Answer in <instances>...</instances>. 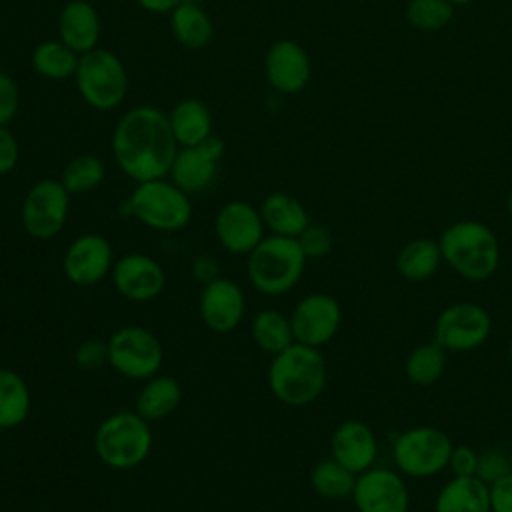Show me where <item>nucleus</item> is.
I'll return each mask as SVG.
<instances>
[{
    "mask_svg": "<svg viewBox=\"0 0 512 512\" xmlns=\"http://www.w3.org/2000/svg\"><path fill=\"white\" fill-rule=\"evenodd\" d=\"M74 362L82 370H96L104 364H108V342L90 338L78 344L74 350Z\"/></svg>",
    "mask_w": 512,
    "mask_h": 512,
    "instance_id": "nucleus-37",
    "label": "nucleus"
},
{
    "mask_svg": "<svg viewBox=\"0 0 512 512\" xmlns=\"http://www.w3.org/2000/svg\"><path fill=\"white\" fill-rule=\"evenodd\" d=\"M170 28L178 44L188 50L206 48L214 36V24L208 12L190 0L180 2L170 12Z\"/></svg>",
    "mask_w": 512,
    "mask_h": 512,
    "instance_id": "nucleus-27",
    "label": "nucleus"
},
{
    "mask_svg": "<svg viewBox=\"0 0 512 512\" xmlns=\"http://www.w3.org/2000/svg\"><path fill=\"white\" fill-rule=\"evenodd\" d=\"M446 364H448V352L432 340L416 346L406 356L404 372L412 384L432 386L442 378Z\"/></svg>",
    "mask_w": 512,
    "mask_h": 512,
    "instance_id": "nucleus-32",
    "label": "nucleus"
},
{
    "mask_svg": "<svg viewBox=\"0 0 512 512\" xmlns=\"http://www.w3.org/2000/svg\"><path fill=\"white\" fill-rule=\"evenodd\" d=\"M260 210L244 200L226 202L214 220V232L220 246L230 254H250L264 238Z\"/></svg>",
    "mask_w": 512,
    "mask_h": 512,
    "instance_id": "nucleus-17",
    "label": "nucleus"
},
{
    "mask_svg": "<svg viewBox=\"0 0 512 512\" xmlns=\"http://www.w3.org/2000/svg\"><path fill=\"white\" fill-rule=\"evenodd\" d=\"M222 156L224 142L218 136H210L194 146H182L174 156L168 176L186 194L204 192L216 180Z\"/></svg>",
    "mask_w": 512,
    "mask_h": 512,
    "instance_id": "nucleus-14",
    "label": "nucleus"
},
{
    "mask_svg": "<svg viewBox=\"0 0 512 512\" xmlns=\"http://www.w3.org/2000/svg\"><path fill=\"white\" fill-rule=\"evenodd\" d=\"M510 472H512V454L502 446H490L478 452L476 478H480L484 484L490 486L500 478L508 476Z\"/></svg>",
    "mask_w": 512,
    "mask_h": 512,
    "instance_id": "nucleus-35",
    "label": "nucleus"
},
{
    "mask_svg": "<svg viewBox=\"0 0 512 512\" xmlns=\"http://www.w3.org/2000/svg\"><path fill=\"white\" fill-rule=\"evenodd\" d=\"M20 94L16 82L0 70V126H6L18 112Z\"/></svg>",
    "mask_w": 512,
    "mask_h": 512,
    "instance_id": "nucleus-39",
    "label": "nucleus"
},
{
    "mask_svg": "<svg viewBox=\"0 0 512 512\" xmlns=\"http://www.w3.org/2000/svg\"><path fill=\"white\" fill-rule=\"evenodd\" d=\"M452 6H462V4H470L472 0H448Z\"/></svg>",
    "mask_w": 512,
    "mask_h": 512,
    "instance_id": "nucleus-45",
    "label": "nucleus"
},
{
    "mask_svg": "<svg viewBox=\"0 0 512 512\" xmlns=\"http://www.w3.org/2000/svg\"><path fill=\"white\" fill-rule=\"evenodd\" d=\"M488 488L492 512H512V472Z\"/></svg>",
    "mask_w": 512,
    "mask_h": 512,
    "instance_id": "nucleus-41",
    "label": "nucleus"
},
{
    "mask_svg": "<svg viewBox=\"0 0 512 512\" xmlns=\"http://www.w3.org/2000/svg\"><path fill=\"white\" fill-rule=\"evenodd\" d=\"M350 500L358 512H408L410 490L398 470L374 464L356 474Z\"/></svg>",
    "mask_w": 512,
    "mask_h": 512,
    "instance_id": "nucleus-12",
    "label": "nucleus"
},
{
    "mask_svg": "<svg viewBox=\"0 0 512 512\" xmlns=\"http://www.w3.org/2000/svg\"><path fill=\"white\" fill-rule=\"evenodd\" d=\"M192 274L198 282L202 284H208L212 282L214 278H218V262L212 258V256H198L192 264Z\"/></svg>",
    "mask_w": 512,
    "mask_h": 512,
    "instance_id": "nucleus-42",
    "label": "nucleus"
},
{
    "mask_svg": "<svg viewBox=\"0 0 512 512\" xmlns=\"http://www.w3.org/2000/svg\"><path fill=\"white\" fill-rule=\"evenodd\" d=\"M18 158H20L18 140L6 126H0V176L12 172L18 164Z\"/></svg>",
    "mask_w": 512,
    "mask_h": 512,
    "instance_id": "nucleus-40",
    "label": "nucleus"
},
{
    "mask_svg": "<svg viewBox=\"0 0 512 512\" xmlns=\"http://www.w3.org/2000/svg\"><path fill=\"white\" fill-rule=\"evenodd\" d=\"M260 216L270 234L298 238L310 224L304 204L288 192H272L262 200Z\"/></svg>",
    "mask_w": 512,
    "mask_h": 512,
    "instance_id": "nucleus-23",
    "label": "nucleus"
},
{
    "mask_svg": "<svg viewBox=\"0 0 512 512\" xmlns=\"http://www.w3.org/2000/svg\"><path fill=\"white\" fill-rule=\"evenodd\" d=\"M80 56L62 40L40 42L32 52V68L48 80H66L76 74Z\"/></svg>",
    "mask_w": 512,
    "mask_h": 512,
    "instance_id": "nucleus-30",
    "label": "nucleus"
},
{
    "mask_svg": "<svg viewBox=\"0 0 512 512\" xmlns=\"http://www.w3.org/2000/svg\"><path fill=\"white\" fill-rule=\"evenodd\" d=\"M94 450L102 464L114 470L140 466L152 450V428L136 410L106 416L94 434Z\"/></svg>",
    "mask_w": 512,
    "mask_h": 512,
    "instance_id": "nucleus-5",
    "label": "nucleus"
},
{
    "mask_svg": "<svg viewBox=\"0 0 512 512\" xmlns=\"http://www.w3.org/2000/svg\"><path fill=\"white\" fill-rule=\"evenodd\" d=\"M328 382V366L320 348L306 344H290L272 356L268 366V388L276 400L286 406L300 408L312 404L324 392Z\"/></svg>",
    "mask_w": 512,
    "mask_h": 512,
    "instance_id": "nucleus-2",
    "label": "nucleus"
},
{
    "mask_svg": "<svg viewBox=\"0 0 512 512\" xmlns=\"http://www.w3.org/2000/svg\"><path fill=\"white\" fill-rule=\"evenodd\" d=\"M252 340L254 344L268 352V354H278L286 350L290 344H294V332H292V322L290 316L282 314L276 308H264L252 318Z\"/></svg>",
    "mask_w": 512,
    "mask_h": 512,
    "instance_id": "nucleus-29",
    "label": "nucleus"
},
{
    "mask_svg": "<svg viewBox=\"0 0 512 512\" xmlns=\"http://www.w3.org/2000/svg\"><path fill=\"white\" fill-rule=\"evenodd\" d=\"M70 210V192L56 178L38 180L24 196L22 226L36 240H50L62 232Z\"/></svg>",
    "mask_w": 512,
    "mask_h": 512,
    "instance_id": "nucleus-11",
    "label": "nucleus"
},
{
    "mask_svg": "<svg viewBox=\"0 0 512 512\" xmlns=\"http://www.w3.org/2000/svg\"><path fill=\"white\" fill-rule=\"evenodd\" d=\"M450 436L434 426H412L392 442V460L404 478H432L446 470L452 452Z\"/></svg>",
    "mask_w": 512,
    "mask_h": 512,
    "instance_id": "nucleus-7",
    "label": "nucleus"
},
{
    "mask_svg": "<svg viewBox=\"0 0 512 512\" xmlns=\"http://www.w3.org/2000/svg\"><path fill=\"white\" fill-rule=\"evenodd\" d=\"M74 78L82 100L96 110L120 106L128 92L126 68L122 60L106 48H94L82 54Z\"/></svg>",
    "mask_w": 512,
    "mask_h": 512,
    "instance_id": "nucleus-8",
    "label": "nucleus"
},
{
    "mask_svg": "<svg viewBox=\"0 0 512 512\" xmlns=\"http://www.w3.org/2000/svg\"><path fill=\"white\" fill-rule=\"evenodd\" d=\"M492 332L490 312L478 302L448 304L434 322V342L446 352H472Z\"/></svg>",
    "mask_w": 512,
    "mask_h": 512,
    "instance_id": "nucleus-10",
    "label": "nucleus"
},
{
    "mask_svg": "<svg viewBox=\"0 0 512 512\" xmlns=\"http://www.w3.org/2000/svg\"><path fill=\"white\" fill-rule=\"evenodd\" d=\"M172 134L182 146H194L212 136V114L204 102L198 98L180 100L168 114Z\"/></svg>",
    "mask_w": 512,
    "mask_h": 512,
    "instance_id": "nucleus-25",
    "label": "nucleus"
},
{
    "mask_svg": "<svg viewBox=\"0 0 512 512\" xmlns=\"http://www.w3.org/2000/svg\"><path fill=\"white\" fill-rule=\"evenodd\" d=\"M356 474L336 462L332 456L318 460L310 470L312 490L326 500H346L352 496Z\"/></svg>",
    "mask_w": 512,
    "mask_h": 512,
    "instance_id": "nucleus-31",
    "label": "nucleus"
},
{
    "mask_svg": "<svg viewBox=\"0 0 512 512\" xmlns=\"http://www.w3.org/2000/svg\"><path fill=\"white\" fill-rule=\"evenodd\" d=\"M306 260L296 238L268 234L248 254V280L258 292L280 296L298 284Z\"/></svg>",
    "mask_w": 512,
    "mask_h": 512,
    "instance_id": "nucleus-4",
    "label": "nucleus"
},
{
    "mask_svg": "<svg viewBox=\"0 0 512 512\" xmlns=\"http://www.w3.org/2000/svg\"><path fill=\"white\" fill-rule=\"evenodd\" d=\"M104 176L106 166L98 156L80 154L64 166L60 182L70 192V196H78L96 190L104 182Z\"/></svg>",
    "mask_w": 512,
    "mask_h": 512,
    "instance_id": "nucleus-33",
    "label": "nucleus"
},
{
    "mask_svg": "<svg viewBox=\"0 0 512 512\" xmlns=\"http://www.w3.org/2000/svg\"><path fill=\"white\" fill-rule=\"evenodd\" d=\"M264 72L276 92L298 94L312 76L310 56L296 40H276L264 56Z\"/></svg>",
    "mask_w": 512,
    "mask_h": 512,
    "instance_id": "nucleus-19",
    "label": "nucleus"
},
{
    "mask_svg": "<svg viewBox=\"0 0 512 512\" xmlns=\"http://www.w3.org/2000/svg\"><path fill=\"white\" fill-rule=\"evenodd\" d=\"M100 16L96 8L86 0H70L64 4L58 16L60 40L72 48L78 56L98 48L100 40Z\"/></svg>",
    "mask_w": 512,
    "mask_h": 512,
    "instance_id": "nucleus-21",
    "label": "nucleus"
},
{
    "mask_svg": "<svg viewBox=\"0 0 512 512\" xmlns=\"http://www.w3.org/2000/svg\"><path fill=\"white\" fill-rule=\"evenodd\" d=\"M32 396L26 380L10 368H0V430H12L26 422Z\"/></svg>",
    "mask_w": 512,
    "mask_h": 512,
    "instance_id": "nucleus-28",
    "label": "nucleus"
},
{
    "mask_svg": "<svg viewBox=\"0 0 512 512\" xmlns=\"http://www.w3.org/2000/svg\"><path fill=\"white\" fill-rule=\"evenodd\" d=\"M198 310L202 322L216 334H228L242 322L246 314V296L242 288L228 278H214L204 284Z\"/></svg>",
    "mask_w": 512,
    "mask_h": 512,
    "instance_id": "nucleus-18",
    "label": "nucleus"
},
{
    "mask_svg": "<svg viewBox=\"0 0 512 512\" xmlns=\"http://www.w3.org/2000/svg\"><path fill=\"white\" fill-rule=\"evenodd\" d=\"M178 142L168 114L156 106H136L120 116L112 132V156L118 168L136 184L166 178Z\"/></svg>",
    "mask_w": 512,
    "mask_h": 512,
    "instance_id": "nucleus-1",
    "label": "nucleus"
},
{
    "mask_svg": "<svg viewBox=\"0 0 512 512\" xmlns=\"http://www.w3.org/2000/svg\"><path fill=\"white\" fill-rule=\"evenodd\" d=\"M506 208H508V214H510V218H512V190H510V194H508V200H506Z\"/></svg>",
    "mask_w": 512,
    "mask_h": 512,
    "instance_id": "nucleus-44",
    "label": "nucleus"
},
{
    "mask_svg": "<svg viewBox=\"0 0 512 512\" xmlns=\"http://www.w3.org/2000/svg\"><path fill=\"white\" fill-rule=\"evenodd\" d=\"M476 468H478V452L472 446L454 444L446 470H450L452 476H476Z\"/></svg>",
    "mask_w": 512,
    "mask_h": 512,
    "instance_id": "nucleus-38",
    "label": "nucleus"
},
{
    "mask_svg": "<svg viewBox=\"0 0 512 512\" xmlns=\"http://www.w3.org/2000/svg\"><path fill=\"white\" fill-rule=\"evenodd\" d=\"M508 360H510V364H512V342H510V346H508Z\"/></svg>",
    "mask_w": 512,
    "mask_h": 512,
    "instance_id": "nucleus-46",
    "label": "nucleus"
},
{
    "mask_svg": "<svg viewBox=\"0 0 512 512\" xmlns=\"http://www.w3.org/2000/svg\"><path fill=\"white\" fill-rule=\"evenodd\" d=\"M454 16V6L448 0H410L406 6V20L412 28L422 32H436L444 28Z\"/></svg>",
    "mask_w": 512,
    "mask_h": 512,
    "instance_id": "nucleus-34",
    "label": "nucleus"
},
{
    "mask_svg": "<svg viewBox=\"0 0 512 512\" xmlns=\"http://www.w3.org/2000/svg\"><path fill=\"white\" fill-rule=\"evenodd\" d=\"M182 402V386L174 376H158L144 380V386L140 388L136 396V412L148 420L158 422L168 418L176 412V408Z\"/></svg>",
    "mask_w": 512,
    "mask_h": 512,
    "instance_id": "nucleus-24",
    "label": "nucleus"
},
{
    "mask_svg": "<svg viewBox=\"0 0 512 512\" xmlns=\"http://www.w3.org/2000/svg\"><path fill=\"white\" fill-rule=\"evenodd\" d=\"M110 276L116 292L132 302H150L166 286V272L160 262L142 252H130L114 260Z\"/></svg>",
    "mask_w": 512,
    "mask_h": 512,
    "instance_id": "nucleus-16",
    "label": "nucleus"
},
{
    "mask_svg": "<svg viewBox=\"0 0 512 512\" xmlns=\"http://www.w3.org/2000/svg\"><path fill=\"white\" fill-rule=\"evenodd\" d=\"M114 266L110 242L96 232L82 234L70 242L62 258L64 276L76 286H94L102 282Z\"/></svg>",
    "mask_w": 512,
    "mask_h": 512,
    "instance_id": "nucleus-15",
    "label": "nucleus"
},
{
    "mask_svg": "<svg viewBox=\"0 0 512 512\" xmlns=\"http://www.w3.org/2000/svg\"><path fill=\"white\" fill-rule=\"evenodd\" d=\"M434 512H492L490 488L476 476H452L438 490Z\"/></svg>",
    "mask_w": 512,
    "mask_h": 512,
    "instance_id": "nucleus-22",
    "label": "nucleus"
},
{
    "mask_svg": "<svg viewBox=\"0 0 512 512\" xmlns=\"http://www.w3.org/2000/svg\"><path fill=\"white\" fill-rule=\"evenodd\" d=\"M124 208L138 222L158 232L182 230L192 218L188 194L166 178L138 182Z\"/></svg>",
    "mask_w": 512,
    "mask_h": 512,
    "instance_id": "nucleus-6",
    "label": "nucleus"
},
{
    "mask_svg": "<svg viewBox=\"0 0 512 512\" xmlns=\"http://www.w3.org/2000/svg\"><path fill=\"white\" fill-rule=\"evenodd\" d=\"M442 262L440 244L432 238H414L406 242L396 254V270L408 282L430 280Z\"/></svg>",
    "mask_w": 512,
    "mask_h": 512,
    "instance_id": "nucleus-26",
    "label": "nucleus"
},
{
    "mask_svg": "<svg viewBox=\"0 0 512 512\" xmlns=\"http://www.w3.org/2000/svg\"><path fill=\"white\" fill-rule=\"evenodd\" d=\"M136 2H138V6H142L148 12L168 14V12H172L184 0H136Z\"/></svg>",
    "mask_w": 512,
    "mask_h": 512,
    "instance_id": "nucleus-43",
    "label": "nucleus"
},
{
    "mask_svg": "<svg viewBox=\"0 0 512 512\" xmlns=\"http://www.w3.org/2000/svg\"><path fill=\"white\" fill-rule=\"evenodd\" d=\"M290 322L298 344L322 348L336 336L342 324V308L332 294L312 292L296 302Z\"/></svg>",
    "mask_w": 512,
    "mask_h": 512,
    "instance_id": "nucleus-13",
    "label": "nucleus"
},
{
    "mask_svg": "<svg viewBox=\"0 0 512 512\" xmlns=\"http://www.w3.org/2000/svg\"><path fill=\"white\" fill-rule=\"evenodd\" d=\"M442 260L464 280L484 282L500 264V242L496 232L478 220L448 224L438 238Z\"/></svg>",
    "mask_w": 512,
    "mask_h": 512,
    "instance_id": "nucleus-3",
    "label": "nucleus"
},
{
    "mask_svg": "<svg viewBox=\"0 0 512 512\" xmlns=\"http://www.w3.org/2000/svg\"><path fill=\"white\" fill-rule=\"evenodd\" d=\"M306 258H324L334 246V236L330 228L322 224H308V228L296 238Z\"/></svg>",
    "mask_w": 512,
    "mask_h": 512,
    "instance_id": "nucleus-36",
    "label": "nucleus"
},
{
    "mask_svg": "<svg viewBox=\"0 0 512 512\" xmlns=\"http://www.w3.org/2000/svg\"><path fill=\"white\" fill-rule=\"evenodd\" d=\"M330 456L350 472L360 474L376 464L378 438L364 420H342L332 432Z\"/></svg>",
    "mask_w": 512,
    "mask_h": 512,
    "instance_id": "nucleus-20",
    "label": "nucleus"
},
{
    "mask_svg": "<svg viewBox=\"0 0 512 512\" xmlns=\"http://www.w3.org/2000/svg\"><path fill=\"white\" fill-rule=\"evenodd\" d=\"M108 364L124 378L148 380L164 358L160 340L144 326L118 328L108 340Z\"/></svg>",
    "mask_w": 512,
    "mask_h": 512,
    "instance_id": "nucleus-9",
    "label": "nucleus"
}]
</instances>
